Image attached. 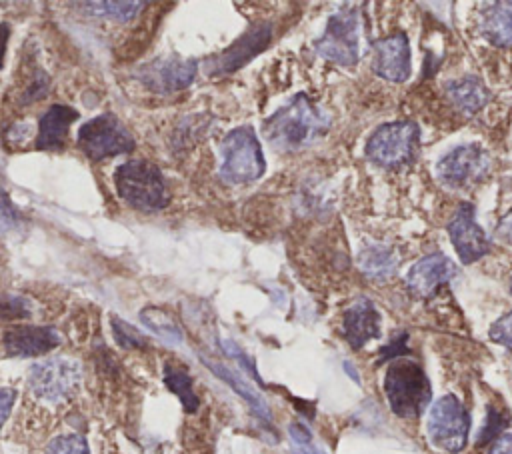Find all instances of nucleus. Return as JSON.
Returning <instances> with one entry per match:
<instances>
[{"label":"nucleus","instance_id":"obj_6","mask_svg":"<svg viewBox=\"0 0 512 454\" xmlns=\"http://www.w3.org/2000/svg\"><path fill=\"white\" fill-rule=\"evenodd\" d=\"M314 52L338 66H354L360 58V12L346 6L332 14L314 40Z\"/></svg>","mask_w":512,"mask_h":454},{"label":"nucleus","instance_id":"obj_31","mask_svg":"<svg viewBox=\"0 0 512 454\" xmlns=\"http://www.w3.org/2000/svg\"><path fill=\"white\" fill-rule=\"evenodd\" d=\"M14 400H16V392L12 388H0V428L4 426L6 418L10 416Z\"/></svg>","mask_w":512,"mask_h":454},{"label":"nucleus","instance_id":"obj_25","mask_svg":"<svg viewBox=\"0 0 512 454\" xmlns=\"http://www.w3.org/2000/svg\"><path fill=\"white\" fill-rule=\"evenodd\" d=\"M110 324H112V334L120 346H124V348H144L146 346V338L134 326L126 324L118 316H112Z\"/></svg>","mask_w":512,"mask_h":454},{"label":"nucleus","instance_id":"obj_26","mask_svg":"<svg viewBox=\"0 0 512 454\" xmlns=\"http://www.w3.org/2000/svg\"><path fill=\"white\" fill-rule=\"evenodd\" d=\"M44 454H90L88 444L80 434L56 436L44 450Z\"/></svg>","mask_w":512,"mask_h":454},{"label":"nucleus","instance_id":"obj_33","mask_svg":"<svg viewBox=\"0 0 512 454\" xmlns=\"http://www.w3.org/2000/svg\"><path fill=\"white\" fill-rule=\"evenodd\" d=\"M488 454H512V432L510 434H500L496 442L492 444Z\"/></svg>","mask_w":512,"mask_h":454},{"label":"nucleus","instance_id":"obj_21","mask_svg":"<svg viewBox=\"0 0 512 454\" xmlns=\"http://www.w3.org/2000/svg\"><path fill=\"white\" fill-rule=\"evenodd\" d=\"M446 96L450 98V102L464 114H476L478 110H482L488 100H490V92L484 86V82L478 76H462L456 80H450L446 86Z\"/></svg>","mask_w":512,"mask_h":454},{"label":"nucleus","instance_id":"obj_9","mask_svg":"<svg viewBox=\"0 0 512 454\" xmlns=\"http://www.w3.org/2000/svg\"><path fill=\"white\" fill-rule=\"evenodd\" d=\"M426 432L436 448L456 454L468 442L470 414L454 394H446L432 404Z\"/></svg>","mask_w":512,"mask_h":454},{"label":"nucleus","instance_id":"obj_15","mask_svg":"<svg viewBox=\"0 0 512 454\" xmlns=\"http://www.w3.org/2000/svg\"><path fill=\"white\" fill-rule=\"evenodd\" d=\"M456 274L458 268L446 254L432 252L414 262V266L408 270L406 288L418 298H430Z\"/></svg>","mask_w":512,"mask_h":454},{"label":"nucleus","instance_id":"obj_22","mask_svg":"<svg viewBox=\"0 0 512 454\" xmlns=\"http://www.w3.org/2000/svg\"><path fill=\"white\" fill-rule=\"evenodd\" d=\"M164 382L180 398L186 412H194L198 408V396L194 394L192 378L188 376L186 370L176 368L172 364H166L164 366Z\"/></svg>","mask_w":512,"mask_h":454},{"label":"nucleus","instance_id":"obj_18","mask_svg":"<svg viewBox=\"0 0 512 454\" xmlns=\"http://www.w3.org/2000/svg\"><path fill=\"white\" fill-rule=\"evenodd\" d=\"M78 118V112L68 104H52L38 122L36 150L62 152L66 146V136L72 122Z\"/></svg>","mask_w":512,"mask_h":454},{"label":"nucleus","instance_id":"obj_3","mask_svg":"<svg viewBox=\"0 0 512 454\" xmlns=\"http://www.w3.org/2000/svg\"><path fill=\"white\" fill-rule=\"evenodd\" d=\"M118 196L132 208L156 212L170 200L168 184L160 168L148 160H128L114 170Z\"/></svg>","mask_w":512,"mask_h":454},{"label":"nucleus","instance_id":"obj_7","mask_svg":"<svg viewBox=\"0 0 512 454\" xmlns=\"http://www.w3.org/2000/svg\"><path fill=\"white\" fill-rule=\"evenodd\" d=\"M76 144L90 160L98 162L132 152L134 136L114 114H100L80 126Z\"/></svg>","mask_w":512,"mask_h":454},{"label":"nucleus","instance_id":"obj_24","mask_svg":"<svg viewBox=\"0 0 512 454\" xmlns=\"http://www.w3.org/2000/svg\"><path fill=\"white\" fill-rule=\"evenodd\" d=\"M140 320H142L150 330H154L160 338H164V340H168V342H180V340H182V332H180L178 324L172 320L170 314H166V312L160 310V308H154V306L144 308V310L140 312Z\"/></svg>","mask_w":512,"mask_h":454},{"label":"nucleus","instance_id":"obj_19","mask_svg":"<svg viewBox=\"0 0 512 454\" xmlns=\"http://www.w3.org/2000/svg\"><path fill=\"white\" fill-rule=\"evenodd\" d=\"M478 30L492 46H512V2H492L480 10Z\"/></svg>","mask_w":512,"mask_h":454},{"label":"nucleus","instance_id":"obj_13","mask_svg":"<svg viewBox=\"0 0 512 454\" xmlns=\"http://www.w3.org/2000/svg\"><path fill=\"white\" fill-rule=\"evenodd\" d=\"M448 236L462 264H472L484 258L490 252V238L480 228L474 216V206L470 202H462L446 224Z\"/></svg>","mask_w":512,"mask_h":454},{"label":"nucleus","instance_id":"obj_12","mask_svg":"<svg viewBox=\"0 0 512 454\" xmlns=\"http://www.w3.org/2000/svg\"><path fill=\"white\" fill-rule=\"evenodd\" d=\"M196 72H198V62L192 58L162 56L142 64L134 76L150 92L172 94L190 86L192 80L196 78Z\"/></svg>","mask_w":512,"mask_h":454},{"label":"nucleus","instance_id":"obj_17","mask_svg":"<svg viewBox=\"0 0 512 454\" xmlns=\"http://www.w3.org/2000/svg\"><path fill=\"white\" fill-rule=\"evenodd\" d=\"M342 334L346 342L356 350L380 336V314L372 300L362 296L344 310Z\"/></svg>","mask_w":512,"mask_h":454},{"label":"nucleus","instance_id":"obj_4","mask_svg":"<svg viewBox=\"0 0 512 454\" xmlns=\"http://www.w3.org/2000/svg\"><path fill=\"white\" fill-rule=\"evenodd\" d=\"M266 170L260 140L250 126L230 130L220 142L218 176L230 186L256 182Z\"/></svg>","mask_w":512,"mask_h":454},{"label":"nucleus","instance_id":"obj_34","mask_svg":"<svg viewBox=\"0 0 512 454\" xmlns=\"http://www.w3.org/2000/svg\"><path fill=\"white\" fill-rule=\"evenodd\" d=\"M8 38H10V26L6 22H2L0 24V66L4 64V54H6Z\"/></svg>","mask_w":512,"mask_h":454},{"label":"nucleus","instance_id":"obj_5","mask_svg":"<svg viewBox=\"0 0 512 454\" xmlns=\"http://www.w3.org/2000/svg\"><path fill=\"white\" fill-rule=\"evenodd\" d=\"M420 144V128L412 120H396L380 124L366 140V158L384 170H402L416 158Z\"/></svg>","mask_w":512,"mask_h":454},{"label":"nucleus","instance_id":"obj_30","mask_svg":"<svg viewBox=\"0 0 512 454\" xmlns=\"http://www.w3.org/2000/svg\"><path fill=\"white\" fill-rule=\"evenodd\" d=\"M18 222H20V216H18L16 208L12 206L10 198L0 188V232L16 228Z\"/></svg>","mask_w":512,"mask_h":454},{"label":"nucleus","instance_id":"obj_8","mask_svg":"<svg viewBox=\"0 0 512 454\" xmlns=\"http://www.w3.org/2000/svg\"><path fill=\"white\" fill-rule=\"evenodd\" d=\"M492 160L480 144H462L436 162V178L450 190H468L484 182L490 174Z\"/></svg>","mask_w":512,"mask_h":454},{"label":"nucleus","instance_id":"obj_29","mask_svg":"<svg viewBox=\"0 0 512 454\" xmlns=\"http://www.w3.org/2000/svg\"><path fill=\"white\" fill-rule=\"evenodd\" d=\"M506 414H502V412H496L494 408H490V412H488V420H486V426L482 428V432H480V436H478V444H486L488 440H492L494 436H498L500 434V430H502V426H506Z\"/></svg>","mask_w":512,"mask_h":454},{"label":"nucleus","instance_id":"obj_35","mask_svg":"<svg viewBox=\"0 0 512 454\" xmlns=\"http://www.w3.org/2000/svg\"><path fill=\"white\" fill-rule=\"evenodd\" d=\"M510 294H512V278H510Z\"/></svg>","mask_w":512,"mask_h":454},{"label":"nucleus","instance_id":"obj_27","mask_svg":"<svg viewBox=\"0 0 512 454\" xmlns=\"http://www.w3.org/2000/svg\"><path fill=\"white\" fill-rule=\"evenodd\" d=\"M490 340L512 352V312L500 316L488 330Z\"/></svg>","mask_w":512,"mask_h":454},{"label":"nucleus","instance_id":"obj_23","mask_svg":"<svg viewBox=\"0 0 512 454\" xmlns=\"http://www.w3.org/2000/svg\"><path fill=\"white\" fill-rule=\"evenodd\" d=\"M80 6L90 8L88 12L94 16H102L116 22H128L140 12V8H144V2H82Z\"/></svg>","mask_w":512,"mask_h":454},{"label":"nucleus","instance_id":"obj_10","mask_svg":"<svg viewBox=\"0 0 512 454\" xmlns=\"http://www.w3.org/2000/svg\"><path fill=\"white\" fill-rule=\"evenodd\" d=\"M80 364L72 358H48L36 362L28 374L32 394L44 402H62L70 398L80 384Z\"/></svg>","mask_w":512,"mask_h":454},{"label":"nucleus","instance_id":"obj_28","mask_svg":"<svg viewBox=\"0 0 512 454\" xmlns=\"http://www.w3.org/2000/svg\"><path fill=\"white\" fill-rule=\"evenodd\" d=\"M30 314V304L22 296H4L0 298V316L2 318H24Z\"/></svg>","mask_w":512,"mask_h":454},{"label":"nucleus","instance_id":"obj_2","mask_svg":"<svg viewBox=\"0 0 512 454\" xmlns=\"http://www.w3.org/2000/svg\"><path fill=\"white\" fill-rule=\"evenodd\" d=\"M384 392L390 410L404 420H414L422 416L432 398L430 382L424 368L404 356L390 360L384 376Z\"/></svg>","mask_w":512,"mask_h":454},{"label":"nucleus","instance_id":"obj_16","mask_svg":"<svg viewBox=\"0 0 512 454\" xmlns=\"http://www.w3.org/2000/svg\"><path fill=\"white\" fill-rule=\"evenodd\" d=\"M8 356H40L60 344V336L50 326H14L2 336Z\"/></svg>","mask_w":512,"mask_h":454},{"label":"nucleus","instance_id":"obj_11","mask_svg":"<svg viewBox=\"0 0 512 454\" xmlns=\"http://www.w3.org/2000/svg\"><path fill=\"white\" fill-rule=\"evenodd\" d=\"M272 40V24L256 22L252 24L240 38H236L226 50L208 58L204 62L206 76H226L248 64L254 56H258Z\"/></svg>","mask_w":512,"mask_h":454},{"label":"nucleus","instance_id":"obj_20","mask_svg":"<svg viewBox=\"0 0 512 454\" xmlns=\"http://www.w3.org/2000/svg\"><path fill=\"white\" fill-rule=\"evenodd\" d=\"M356 262L366 278L374 282H386L396 274L400 258L394 248L378 242H368L358 250Z\"/></svg>","mask_w":512,"mask_h":454},{"label":"nucleus","instance_id":"obj_1","mask_svg":"<svg viewBox=\"0 0 512 454\" xmlns=\"http://www.w3.org/2000/svg\"><path fill=\"white\" fill-rule=\"evenodd\" d=\"M330 128V116L304 92H298L262 122L266 142L280 152H298L320 140Z\"/></svg>","mask_w":512,"mask_h":454},{"label":"nucleus","instance_id":"obj_14","mask_svg":"<svg viewBox=\"0 0 512 454\" xmlns=\"http://www.w3.org/2000/svg\"><path fill=\"white\" fill-rule=\"evenodd\" d=\"M372 70L376 76L400 84L412 72L410 42L404 32L388 34L372 44Z\"/></svg>","mask_w":512,"mask_h":454},{"label":"nucleus","instance_id":"obj_32","mask_svg":"<svg viewBox=\"0 0 512 454\" xmlns=\"http://www.w3.org/2000/svg\"><path fill=\"white\" fill-rule=\"evenodd\" d=\"M496 236L506 242L508 246H512V208L500 218V222L496 224Z\"/></svg>","mask_w":512,"mask_h":454}]
</instances>
